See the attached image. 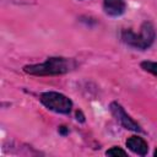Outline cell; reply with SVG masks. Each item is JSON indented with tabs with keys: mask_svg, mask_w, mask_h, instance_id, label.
Masks as SVG:
<instances>
[{
	"mask_svg": "<svg viewBox=\"0 0 157 157\" xmlns=\"http://www.w3.org/2000/svg\"><path fill=\"white\" fill-rule=\"evenodd\" d=\"M76 66L72 59L63 56H50L44 63L23 66V71L34 76H58L71 71Z\"/></svg>",
	"mask_w": 157,
	"mask_h": 157,
	"instance_id": "obj_1",
	"label": "cell"
},
{
	"mask_svg": "<svg viewBox=\"0 0 157 157\" xmlns=\"http://www.w3.org/2000/svg\"><path fill=\"white\" fill-rule=\"evenodd\" d=\"M120 37L126 45L139 50H146L153 44L156 39V29L150 21H145L141 25L139 33H135L131 29H124Z\"/></svg>",
	"mask_w": 157,
	"mask_h": 157,
	"instance_id": "obj_2",
	"label": "cell"
},
{
	"mask_svg": "<svg viewBox=\"0 0 157 157\" xmlns=\"http://www.w3.org/2000/svg\"><path fill=\"white\" fill-rule=\"evenodd\" d=\"M39 101L47 109L59 114H69L72 109V101L60 92H43L39 96Z\"/></svg>",
	"mask_w": 157,
	"mask_h": 157,
	"instance_id": "obj_3",
	"label": "cell"
},
{
	"mask_svg": "<svg viewBox=\"0 0 157 157\" xmlns=\"http://www.w3.org/2000/svg\"><path fill=\"white\" fill-rule=\"evenodd\" d=\"M109 110H110L112 115L115 118V120L124 129L131 130V131H136V132H144V130L141 129V126L125 112V109L118 102H112L109 104Z\"/></svg>",
	"mask_w": 157,
	"mask_h": 157,
	"instance_id": "obj_4",
	"label": "cell"
},
{
	"mask_svg": "<svg viewBox=\"0 0 157 157\" xmlns=\"http://www.w3.org/2000/svg\"><path fill=\"white\" fill-rule=\"evenodd\" d=\"M103 10L108 16L119 17L126 11L125 0H103Z\"/></svg>",
	"mask_w": 157,
	"mask_h": 157,
	"instance_id": "obj_5",
	"label": "cell"
},
{
	"mask_svg": "<svg viewBox=\"0 0 157 157\" xmlns=\"http://www.w3.org/2000/svg\"><path fill=\"white\" fill-rule=\"evenodd\" d=\"M125 144H126V147L135 155L146 156L148 152V144L145 141V139L140 136H130Z\"/></svg>",
	"mask_w": 157,
	"mask_h": 157,
	"instance_id": "obj_6",
	"label": "cell"
},
{
	"mask_svg": "<svg viewBox=\"0 0 157 157\" xmlns=\"http://www.w3.org/2000/svg\"><path fill=\"white\" fill-rule=\"evenodd\" d=\"M140 66H141L142 70H145V71H147V72H150V74H152L153 76L157 77V61L146 60V61H142L140 64Z\"/></svg>",
	"mask_w": 157,
	"mask_h": 157,
	"instance_id": "obj_7",
	"label": "cell"
},
{
	"mask_svg": "<svg viewBox=\"0 0 157 157\" xmlns=\"http://www.w3.org/2000/svg\"><path fill=\"white\" fill-rule=\"evenodd\" d=\"M105 155H107V156H113V157H119V156L125 157L128 153H126L124 150H121L120 147L114 146V147H112V148L107 150V151H105Z\"/></svg>",
	"mask_w": 157,
	"mask_h": 157,
	"instance_id": "obj_8",
	"label": "cell"
},
{
	"mask_svg": "<svg viewBox=\"0 0 157 157\" xmlns=\"http://www.w3.org/2000/svg\"><path fill=\"white\" fill-rule=\"evenodd\" d=\"M153 156H156V157H157V148L155 150V152H153Z\"/></svg>",
	"mask_w": 157,
	"mask_h": 157,
	"instance_id": "obj_9",
	"label": "cell"
}]
</instances>
